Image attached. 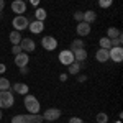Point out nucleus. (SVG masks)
Returning <instances> with one entry per match:
<instances>
[{"instance_id": "f257e3e1", "label": "nucleus", "mask_w": 123, "mask_h": 123, "mask_svg": "<svg viewBox=\"0 0 123 123\" xmlns=\"http://www.w3.org/2000/svg\"><path fill=\"white\" fill-rule=\"evenodd\" d=\"M25 108H26L28 113H39V110H41V104H39V100L35 97V95L26 94V95H25Z\"/></svg>"}, {"instance_id": "f03ea898", "label": "nucleus", "mask_w": 123, "mask_h": 123, "mask_svg": "<svg viewBox=\"0 0 123 123\" xmlns=\"http://www.w3.org/2000/svg\"><path fill=\"white\" fill-rule=\"evenodd\" d=\"M15 104V95L12 90H0V108H12Z\"/></svg>"}, {"instance_id": "7ed1b4c3", "label": "nucleus", "mask_w": 123, "mask_h": 123, "mask_svg": "<svg viewBox=\"0 0 123 123\" xmlns=\"http://www.w3.org/2000/svg\"><path fill=\"white\" fill-rule=\"evenodd\" d=\"M12 25H13V28L17 30V31H23V30L28 28L30 25V20L25 17V15H17L15 18L12 20Z\"/></svg>"}, {"instance_id": "20e7f679", "label": "nucleus", "mask_w": 123, "mask_h": 123, "mask_svg": "<svg viewBox=\"0 0 123 123\" xmlns=\"http://www.w3.org/2000/svg\"><path fill=\"white\" fill-rule=\"evenodd\" d=\"M59 62L62 64V66H69V64H72L74 62V53L71 51V49H62L61 53H59Z\"/></svg>"}, {"instance_id": "39448f33", "label": "nucleus", "mask_w": 123, "mask_h": 123, "mask_svg": "<svg viewBox=\"0 0 123 123\" xmlns=\"http://www.w3.org/2000/svg\"><path fill=\"white\" fill-rule=\"evenodd\" d=\"M108 57L113 62H122L123 61V48L122 46H112L108 49Z\"/></svg>"}, {"instance_id": "423d86ee", "label": "nucleus", "mask_w": 123, "mask_h": 123, "mask_svg": "<svg viewBox=\"0 0 123 123\" xmlns=\"http://www.w3.org/2000/svg\"><path fill=\"white\" fill-rule=\"evenodd\" d=\"M57 118H61V110L59 108H48L46 112L43 113V120L44 122H56Z\"/></svg>"}, {"instance_id": "0eeeda50", "label": "nucleus", "mask_w": 123, "mask_h": 123, "mask_svg": "<svg viewBox=\"0 0 123 123\" xmlns=\"http://www.w3.org/2000/svg\"><path fill=\"white\" fill-rule=\"evenodd\" d=\"M41 46L44 48L46 51H54V49L57 48V39L54 38V36H43Z\"/></svg>"}, {"instance_id": "6e6552de", "label": "nucleus", "mask_w": 123, "mask_h": 123, "mask_svg": "<svg viewBox=\"0 0 123 123\" xmlns=\"http://www.w3.org/2000/svg\"><path fill=\"white\" fill-rule=\"evenodd\" d=\"M20 46H21V51H23V53H35V49H36V43H35L31 38H21Z\"/></svg>"}, {"instance_id": "1a4fd4ad", "label": "nucleus", "mask_w": 123, "mask_h": 123, "mask_svg": "<svg viewBox=\"0 0 123 123\" xmlns=\"http://www.w3.org/2000/svg\"><path fill=\"white\" fill-rule=\"evenodd\" d=\"M28 30L33 33V35H39V33H43V30H44V21H39V20L30 21Z\"/></svg>"}, {"instance_id": "9d476101", "label": "nucleus", "mask_w": 123, "mask_h": 123, "mask_svg": "<svg viewBox=\"0 0 123 123\" xmlns=\"http://www.w3.org/2000/svg\"><path fill=\"white\" fill-rule=\"evenodd\" d=\"M12 10L17 13V15H23L26 12V3L23 0H13L12 2Z\"/></svg>"}, {"instance_id": "9b49d317", "label": "nucleus", "mask_w": 123, "mask_h": 123, "mask_svg": "<svg viewBox=\"0 0 123 123\" xmlns=\"http://www.w3.org/2000/svg\"><path fill=\"white\" fill-rule=\"evenodd\" d=\"M28 62H30V56H28V53H20V54H17L15 56V64L18 67H25V66H28Z\"/></svg>"}, {"instance_id": "f8f14e48", "label": "nucleus", "mask_w": 123, "mask_h": 123, "mask_svg": "<svg viewBox=\"0 0 123 123\" xmlns=\"http://www.w3.org/2000/svg\"><path fill=\"white\" fill-rule=\"evenodd\" d=\"M76 33L79 35V36H87V35L90 33V25H89V23H85V21H80V23H77Z\"/></svg>"}, {"instance_id": "ddd939ff", "label": "nucleus", "mask_w": 123, "mask_h": 123, "mask_svg": "<svg viewBox=\"0 0 123 123\" xmlns=\"http://www.w3.org/2000/svg\"><path fill=\"white\" fill-rule=\"evenodd\" d=\"M25 118V123H43V115L39 113H28V115H23Z\"/></svg>"}, {"instance_id": "4468645a", "label": "nucleus", "mask_w": 123, "mask_h": 123, "mask_svg": "<svg viewBox=\"0 0 123 123\" xmlns=\"http://www.w3.org/2000/svg\"><path fill=\"white\" fill-rule=\"evenodd\" d=\"M12 89H13V92H17V94L20 95H26L30 90V87L26 84H23V82H17V84L12 85Z\"/></svg>"}, {"instance_id": "2eb2a0df", "label": "nucleus", "mask_w": 123, "mask_h": 123, "mask_svg": "<svg viewBox=\"0 0 123 123\" xmlns=\"http://www.w3.org/2000/svg\"><path fill=\"white\" fill-rule=\"evenodd\" d=\"M95 59H97L98 62H107V61H110V57H108V49H104V48L97 49V53H95Z\"/></svg>"}, {"instance_id": "dca6fc26", "label": "nucleus", "mask_w": 123, "mask_h": 123, "mask_svg": "<svg viewBox=\"0 0 123 123\" xmlns=\"http://www.w3.org/2000/svg\"><path fill=\"white\" fill-rule=\"evenodd\" d=\"M80 69H82V62H72V64H69L67 66V74L69 76H77L79 72H80Z\"/></svg>"}, {"instance_id": "f3484780", "label": "nucleus", "mask_w": 123, "mask_h": 123, "mask_svg": "<svg viewBox=\"0 0 123 123\" xmlns=\"http://www.w3.org/2000/svg\"><path fill=\"white\" fill-rule=\"evenodd\" d=\"M74 53V61L76 62H84L87 59V49H77V51H72Z\"/></svg>"}, {"instance_id": "a211bd4d", "label": "nucleus", "mask_w": 123, "mask_h": 123, "mask_svg": "<svg viewBox=\"0 0 123 123\" xmlns=\"http://www.w3.org/2000/svg\"><path fill=\"white\" fill-rule=\"evenodd\" d=\"M8 38H10V43H12V44H20V41H21V31L13 30L8 35Z\"/></svg>"}, {"instance_id": "6ab92c4d", "label": "nucleus", "mask_w": 123, "mask_h": 123, "mask_svg": "<svg viewBox=\"0 0 123 123\" xmlns=\"http://www.w3.org/2000/svg\"><path fill=\"white\" fill-rule=\"evenodd\" d=\"M95 20H97V13H95L94 10H87V12H84V21L85 23H94Z\"/></svg>"}, {"instance_id": "aec40b11", "label": "nucleus", "mask_w": 123, "mask_h": 123, "mask_svg": "<svg viewBox=\"0 0 123 123\" xmlns=\"http://www.w3.org/2000/svg\"><path fill=\"white\" fill-rule=\"evenodd\" d=\"M48 17V12L44 8H36L35 10V20H39V21H44Z\"/></svg>"}, {"instance_id": "412c9836", "label": "nucleus", "mask_w": 123, "mask_h": 123, "mask_svg": "<svg viewBox=\"0 0 123 123\" xmlns=\"http://www.w3.org/2000/svg\"><path fill=\"white\" fill-rule=\"evenodd\" d=\"M84 41L80 38H77V39H74L72 43H71V51H77V49H84Z\"/></svg>"}, {"instance_id": "4be33fe9", "label": "nucleus", "mask_w": 123, "mask_h": 123, "mask_svg": "<svg viewBox=\"0 0 123 123\" xmlns=\"http://www.w3.org/2000/svg\"><path fill=\"white\" fill-rule=\"evenodd\" d=\"M122 35V31L118 28H113V26H110V28L107 30V38H110V39H113L117 38V36H120Z\"/></svg>"}, {"instance_id": "5701e85b", "label": "nucleus", "mask_w": 123, "mask_h": 123, "mask_svg": "<svg viewBox=\"0 0 123 123\" xmlns=\"http://www.w3.org/2000/svg\"><path fill=\"white\" fill-rule=\"evenodd\" d=\"M12 89V84L7 77H0V90H10Z\"/></svg>"}, {"instance_id": "b1692460", "label": "nucleus", "mask_w": 123, "mask_h": 123, "mask_svg": "<svg viewBox=\"0 0 123 123\" xmlns=\"http://www.w3.org/2000/svg\"><path fill=\"white\" fill-rule=\"evenodd\" d=\"M98 44H100V48H104V49H110L112 48V41H110V38L104 36V38H100Z\"/></svg>"}, {"instance_id": "393cba45", "label": "nucleus", "mask_w": 123, "mask_h": 123, "mask_svg": "<svg viewBox=\"0 0 123 123\" xmlns=\"http://www.w3.org/2000/svg\"><path fill=\"white\" fill-rule=\"evenodd\" d=\"M95 120H97V123H107L108 122V115L105 112H100V113L95 115Z\"/></svg>"}, {"instance_id": "a878e982", "label": "nucleus", "mask_w": 123, "mask_h": 123, "mask_svg": "<svg viewBox=\"0 0 123 123\" xmlns=\"http://www.w3.org/2000/svg\"><path fill=\"white\" fill-rule=\"evenodd\" d=\"M113 3V0H98V7L100 8H110Z\"/></svg>"}, {"instance_id": "bb28decb", "label": "nucleus", "mask_w": 123, "mask_h": 123, "mask_svg": "<svg viewBox=\"0 0 123 123\" xmlns=\"http://www.w3.org/2000/svg\"><path fill=\"white\" fill-rule=\"evenodd\" d=\"M110 41H112V46H122V43H123V36L120 35V36H117V38L110 39Z\"/></svg>"}, {"instance_id": "cd10ccee", "label": "nucleus", "mask_w": 123, "mask_h": 123, "mask_svg": "<svg viewBox=\"0 0 123 123\" xmlns=\"http://www.w3.org/2000/svg\"><path fill=\"white\" fill-rule=\"evenodd\" d=\"M74 20H76L77 23L84 21V12H76V13H74Z\"/></svg>"}, {"instance_id": "c85d7f7f", "label": "nucleus", "mask_w": 123, "mask_h": 123, "mask_svg": "<svg viewBox=\"0 0 123 123\" xmlns=\"http://www.w3.org/2000/svg\"><path fill=\"white\" fill-rule=\"evenodd\" d=\"M12 123H25V118H23V115H15V117L12 118Z\"/></svg>"}, {"instance_id": "c756f323", "label": "nucleus", "mask_w": 123, "mask_h": 123, "mask_svg": "<svg viewBox=\"0 0 123 123\" xmlns=\"http://www.w3.org/2000/svg\"><path fill=\"white\" fill-rule=\"evenodd\" d=\"M12 53H13L15 56L20 54V53H23V51H21V46H20V44H13V46H12Z\"/></svg>"}, {"instance_id": "7c9ffc66", "label": "nucleus", "mask_w": 123, "mask_h": 123, "mask_svg": "<svg viewBox=\"0 0 123 123\" xmlns=\"http://www.w3.org/2000/svg\"><path fill=\"white\" fill-rule=\"evenodd\" d=\"M69 123H84V122H82L80 118H77V117H72V118L69 120Z\"/></svg>"}, {"instance_id": "2f4dec72", "label": "nucleus", "mask_w": 123, "mask_h": 123, "mask_svg": "<svg viewBox=\"0 0 123 123\" xmlns=\"http://www.w3.org/2000/svg\"><path fill=\"white\" fill-rule=\"evenodd\" d=\"M67 76H69V74H61V76H59L61 82H66V80H67Z\"/></svg>"}, {"instance_id": "473e14b6", "label": "nucleus", "mask_w": 123, "mask_h": 123, "mask_svg": "<svg viewBox=\"0 0 123 123\" xmlns=\"http://www.w3.org/2000/svg\"><path fill=\"white\" fill-rule=\"evenodd\" d=\"M20 72H21V74H28V66H25V67H20Z\"/></svg>"}, {"instance_id": "72a5a7b5", "label": "nucleus", "mask_w": 123, "mask_h": 123, "mask_svg": "<svg viewBox=\"0 0 123 123\" xmlns=\"http://www.w3.org/2000/svg\"><path fill=\"white\" fill-rule=\"evenodd\" d=\"M39 2H41V0H30V3H31L33 7H38V5H39Z\"/></svg>"}, {"instance_id": "f704fd0d", "label": "nucleus", "mask_w": 123, "mask_h": 123, "mask_svg": "<svg viewBox=\"0 0 123 123\" xmlns=\"http://www.w3.org/2000/svg\"><path fill=\"white\" fill-rule=\"evenodd\" d=\"M77 80H79V82H84V80H87V76H79Z\"/></svg>"}, {"instance_id": "c9c22d12", "label": "nucleus", "mask_w": 123, "mask_h": 123, "mask_svg": "<svg viewBox=\"0 0 123 123\" xmlns=\"http://www.w3.org/2000/svg\"><path fill=\"white\" fill-rule=\"evenodd\" d=\"M5 8V0H0V12H3Z\"/></svg>"}, {"instance_id": "e433bc0d", "label": "nucleus", "mask_w": 123, "mask_h": 123, "mask_svg": "<svg viewBox=\"0 0 123 123\" xmlns=\"http://www.w3.org/2000/svg\"><path fill=\"white\" fill-rule=\"evenodd\" d=\"M7 71V67H5V64H0V74H3Z\"/></svg>"}, {"instance_id": "4c0bfd02", "label": "nucleus", "mask_w": 123, "mask_h": 123, "mask_svg": "<svg viewBox=\"0 0 123 123\" xmlns=\"http://www.w3.org/2000/svg\"><path fill=\"white\" fill-rule=\"evenodd\" d=\"M2 117H3V113H2V110H0V120H2Z\"/></svg>"}, {"instance_id": "58836bf2", "label": "nucleus", "mask_w": 123, "mask_h": 123, "mask_svg": "<svg viewBox=\"0 0 123 123\" xmlns=\"http://www.w3.org/2000/svg\"><path fill=\"white\" fill-rule=\"evenodd\" d=\"M43 123H54V122H43Z\"/></svg>"}, {"instance_id": "ea45409f", "label": "nucleus", "mask_w": 123, "mask_h": 123, "mask_svg": "<svg viewBox=\"0 0 123 123\" xmlns=\"http://www.w3.org/2000/svg\"><path fill=\"white\" fill-rule=\"evenodd\" d=\"M2 17H3V15H2V12H0V20H2Z\"/></svg>"}, {"instance_id": "a19ab883", "label": "nucleus", "mask_w": 123, "mask_h": 123, "mask_svg": "<svg viewBox=\"0 0 123 123\" xmlns=\"http://www.w3.org/2000/svg\"><path fill=\"white\" fill-rule=\"evenodd\" d=\"M115 123H122V122H120V120H118V122H115Z\"/></svg>"}]
</instances>
